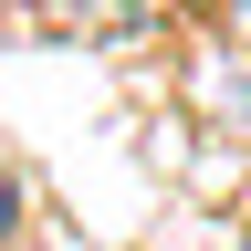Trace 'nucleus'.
I'll return each mask as SVG.
<instances>
[{"instance_id": "nucleus-1", "label": "nucleus", "mask_w": 251, "mask_h": 251, "mask_svg": "<svg viewBox=\"0 0 251 251\" xmlns=\"http://www.w3.org/2000/svg\"><path fill=\"white\" fill-rule=\"evenodd\" d=\"M11 230H21V178L0 168V241H11Z\"/></svg>"}, {"instance_id": "nucleus-2", "label": "nucleus", "mask_w": 251, "mask_h": 251, "mask_svg": "<svg viewBox=\"0 0 251 251\" xmlns=\"http://www.w3.org/2000/svg\"><path fill=\"white\" fill-rule=\"evenodd\" d=\"M230 52H251V0H230Z\"/></svg>"}, {"instance_id": "nucleus-3", "label": "nucleus", "mask_w": 251, "mask_h": 251, "mask_svg": "<svg viewBox=\"0 0 251 251\" xmlns=\"http://www.w3.org/2000/svg\"><path fill=\"white\" fill-rule=\"evenodd\" d=\"M241 251H251V241H241Z\"/></svg>"}]
</instances>
